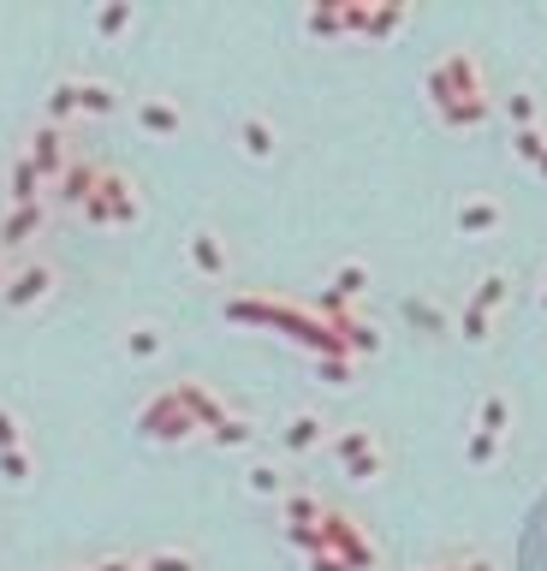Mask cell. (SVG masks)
<instances>
[{"instance_id":"obj_36","label":"cell","mask_w":547,"mask_h":571,"mask_svg":"<svg viewBox=\"0 0 547 571\" xmlns=\"http://www.w3.org/2000/svg\"><path fill=\"white\" fill-rule=\"evenodd\" d=\"M0 286H7V262H0Z\"/></svg>"},{"instance_id":"obj_35","label":"cell","mask_w":547,"mask_h":571,"mask_svg":"<svg viewBox=\"0 0 547 571\" xmlns=\"http://www.w3.org/2000/svg\"><path fill=\"white\" fill-rule=\"evenodd\" d=\"M536 173H541V179H547V155H541V161H536Z\"/></svg>"},{"instance_id":"obj_3","label":"cell","mask_w":547,"mask_h":571,"mask_svg":"<svg viewBox=\"0 0 547 571\" xmlns=\"http://www.w3.org/2000/svg\"><path fill=\"white\" fill-rule=\"evenodd\" d=\"M138 429L150 435V441H190V435H203V429H197V417H190V405L179 399V387L155 393V399L143 405Z\"/></svg>"},{"instance_id":"obj_30","label":"cell","mask_w":547,"mask_h":571,"mask_svg":"<svg viewBox=\"0 0 547 571\" xmlns=\"http://www.w3.org/2000/svg\"><path fill=\"white\" fill-rule=\"evenodd\" d=\"M464 459L477 464V471H482V464H494V459H500V435H470V441H464Z\"/></svg>"},{"instance_id":"obj_2","label":"cell","mask_w":547,"mask_h":571,"mask_svg":"<svg viewBox=\"0 0 547 571\" xmlns=\"http://www.w3.org/2000/svg\"><path fill=\"white\" fill-rule=\"evenodd\" d=\"M84 221H96V227H138V221H143L138 185H131L125 173H101L96 197L84 202Z\"/></svg>"},{"instance_id":"obj_21","label":"cell","mask_w":547,"mask_h":571,"mask_svg":"<svg viewBox=\"0 0 547 571\" xmlns=\"http://www.w3.org/2000/svg\"><path fill=\"white\" fill-rule=\"evenodd\" d=\"M500 108H506L512 131H536V125H541V101L529 96V90H512L506 101H500Z\"/></svg>"},{"instance_id":"obj_29","label":"cell","mask_w":547,"mask_h":571,"mask_svg":"<svg viewBox=\"0 0 547 571\" xmlns=\"http://www.w3.org/2000/svg\"><path fill=\"white\" fill-rule=\"evenodd\" d=\"M143 571H197V560H190L185 548H161V553L143 560Z\"/></svg>"},{"instance_id":"obj_13","label":"cell","mask_w":547,"mask_h":571,"mask_svg":"<svg viewBox=\"0 0 547 571\" xmlns=\"http://www.w3.org/2000/svg\"><path fill=\"white\" fill-rule=\"evenodd\" d=\"M280 441H286V452H316V447H328L333 435H328V422H321L316 411H298L286 429H280Z\"/></svg>"},{"instance_id":"obj_8","label":"cell","mask_w":547,"mask_h":571,"mask_svg":"<svg viewBox=\"0 0 547 571\" xmlns=\"http://www.w3.org/2000/svg\"><path fill=\"white\" fill-rule=\"evenodd\" d=\"M321 518H328V506H321L309 488H286V494H280V524H286V541L321 530Z\"/></svg>"},{"instance_id":"obj_18","label":"cell","mask_w":547,"mask_h":571,"mask_svg":"<svg viewBox=\"0 0 547 571\" xmlns=\"http://www.w3.org/2000/svg\"><path fill=\"white\" fill-rule=\"evenodd\" d=\"M161 345H167V340H161L155 321H138V328H125V358H131V363H155Z\"/></svg>"},{"instance_id":"obj_10","label":"cell","mask_w":547,"mask_h":571,"mask_svg":"<svg viewBox=\"0 0 547 571\" xmlns=\"http://www.w3.org/2000/svg\"><path fill=\"white\" fill-rule=\"evenodd\" d=\"M138 125L150 131V138H179V131H185V108L173 96H143L138 101Z\"/></svg>"},{"instance_id":"obj_31","label":"cell","mask_w":547,"mask_h":571,"mask_svg":"<svg viewBox=\"0 0 547 571\" xmlns=\"http://www.w3.org/2000/svg\"><path fill=\"white\" fill-rule=\"evenodd\" d=\"M488 328H494V316H482V310H470V304H464V316H458V333H464L470 345H482Z\"/></svg>"},{"instance_id":"obj_25","label":"cell","mask_w":547,"mask_h":571,"mask_svg":"<svg viewBox=\"0 0 547 571\" xmlns=\"http://www.w3.org/2000/svg\"><path fill=\"white\" fill-rule=\"evenodd\" d=\"M316 370L328 387H351L358 381V358H346V351H328V358H316Z\"/></svg>"},{"instance_id":"obj_9","label":"cell","mask_w":547,"mask_h":571,"mask_svg":"<svg viewBox=\"0 0 547 571\" xmlns=\"http://www.w3.org/2000/svg\"><path fill=\"white\" fill-rule=\"evenodd\" d=\"M500 221H506V209H500L494 197H464L452 209V227H458V239H488Z\"/></svg>"},{"instance_id":"obj_26","label":"cell","mask_w":547,"mask_h":571,"mask_svg":"<svg viewBox=\"0 0 547 571\" xmlns=\"http://www.w3.org/2000/svg\"><path fill=\"white\" fill-rule=\"evenodd\" d=\"M512 155L536 167V161L547 155V131H541V125H536V131H512Z\"/></svg>"},{"instance_id":"obj_7","label":"cell","mask_w":547,"mask_h":571,"mask_svg":"<svg viewBox=\"0 0 547 571\" xmlns=\"http://www.w3.org/2000/svg\"><path fill=\"white\" fill-rule=\"evenodd\" d=\"M24 161H31V167L42 173V179L48 185H61V173L72 167V138H66V125H36L31 131V143H24Z\"/></svg>"},{"instance_id":"obj_17","label":"cell","mask_w":547,"mask_h":571,"mask_svg":"<svg viewBox=\"0 0 547 571\" xmlns=\"http://www.w3.org/2000/svg\"><path fill=\"white\" fill-rule=\"evenodd\" d=\"M7 185H12V202H42V190H48V179L31 167L24 155H12V173H7Z\"/></svg>"},{"instance_id":"obj_11","label":"cell","mask_w":547,"mask_h":571,"mask_svg":"<svg viewBox=\"0 0 547 571\" xmlns=\"http://www.w3.org/2000/svg\"><path fill=\"white\" fill-rule=\"evenodd\" d=\"M185 256H190V268L209 274V281H220V274H227V244H220V232H209V227H197V232L185 239Z\"/></svg>"},{"instance_id":"obj_4","label":"cell","mask_w":547,"mask_h":571,"mask_svg":"<svg viewBox=\"0 0 547 571\" xmlns=\"http://www.w3.org/2000/svg\"><path fill=\"white\" fill-rule=\"evenodd\" d=\"M321 548L339 553L351 571H369V565H375V541H369V530L351 518V512H328V518H321Z\"/></svg>"},{"instance_id":"obj_20","label":"cell","mask_w":547,"mask_h":571,"mask_svg":"<svg viewBox=\"0 0 547 571\" xmlns=\"http://www.w3.org/2000/svg\"><path fill=\"white\" fill-rule=\"evenodd\" d=\"M506 422H512V399L506 393H488L477 405V435H506Z\"/></svg>"},{"instance_id":"obj_6","label":"cell","mask_w":547,"mask_h":571,"mask_svg":"<svg viewBox=\"0 0 547 571\" xmlns=\"http://www.w3.org/2000/svg\"><path fill=\"white\" fill-rule=\"evenodd\" d=\"M54 286H61V274H54L48 262H24V268L7 274V286H0V304H7V310H36V304L54 298Z\"/></svg>"},{"instance_id":"obj_14","label":"cell","mask_w":547,"mask_h":571,"mask_svg":"<svg viewBox=\"0 0 547 571\" xmlns=\"http://www.w3.org/2000/svg\"><path fill=\"white\" fill-rule=\"evenodd\" d=\"M96 185H101V167H96V161H72V167L61 173V185H54V190H61V197L66 202H78V209H84V202H90L96 197Z\"/></svg>"},{"instance_id":"obj_33","label":"cell","mask_w":547,"mask_h":571,"mask_svg":"<svg viewBox=\"0 0 547 571\" xmlns=\"http://www.w3.org/2000/svg\"><path fill=\"white\" fill-rule=\"evenodd\" d=\"M309 571H351V565L339 560V553H328V548H316V553H309Z\"/></svg>"},{"instance_id":"obj_24","label":"cell","mask_w":547,"mask_h":571,"mask_svg":"<svg viewBox=\"0 0 547 571\" xmlns=\"http://www.w3.org/2000/svg\"><path fill=\"white\" fill-rule=\"evenodd\" d=\"M244 488L256 494V501H274V494H286V476H280V464H250Z\"/></svg>"},{"instance_id":"obj_19","label":"cell","mask_w":547,"mask_h":571,"mask_svg":"<svg viewBox=\"0 0 547 571\" xmlns=\"http://www.w3.org/2000/svg\"><path fill=\"white\" fill-rule=\"evenodd\" d=\"M31 476H36L31 447H12V452H0V482H7V488H31Z\"/></svg>"},{"instance_id":"obj_15","label":"cell","mask_w":547,"mask_h":571,"mask_svg":"<svg viewBox=\"0 0 547 571\" xmlns=\"http://www.w3.org/2000/svg\"><path fill=\"white\" fill-rule=\"evenodd\" d=\"M239 150L250 155V161H269L274 150H280V138H274V125L262 120V113H250V120H239Z\"/></svg>"},{"instance_id":"obj_12","label":"cell","mask_w":547,"mask_h":571,"mask_svg":"<svg viewBox=\"0 0 547 571\" xmlns=\"http://www.w3.org/2000/svg\"><path fill=\"white\" fill-rule=\"evenodd\" d=\"M42 227H48V209H42V202H12L7 221H0V239H7V244H31Z\"/></svg>"},{"instance_id":"obj_23","label":"cell","mask_w":547,"mask_h":571,"mask_svg":"<svg viewBox=\"0 0 547 571\" xmlns=\"http://www.w3.org/2000/svg\"><path fill=\"white\" fill-rule=\"evenodd\" d=\"M488 113H494V101H488V96H470V101H458V108H440V120H447L452 131H470V125H482Z\"/></svg>"},{"instance_id":"obj_16","label":"cell","mask_w":547,"mask_h":571,"mask_svg":"<svg viewBox=\"0 0 547 571\" xmlns=\"http://www.w3.org/2000/svg\"><path fill=\"white\" fill-rule=\"evenodd\" d=\"M78 113H96V120H108V113H120V90L101 78H78Z\"/></svg>"},{"instance_id":"obj_28","label":"cell","mask_w":547,"mask_h":571,"mask_svg":"<svg viewBox=\"0 0 547 571\" xmlns=\"http://www.w3.org/2000/svg\"><path fill=\"white\" fill-rule=\"evenodd\" d=\"M209 441L227 447V452H232V447H250V422H244V417H227L220 429H209Z\"/></svg>"},{"instance_id":"obj_1","label":"cell","mask_w":547,"mask_h":571,"mask_svg":"<svg viewBox=\"0 0 547 571\" xmlns=\"http://www.w3.org/2000/svg\"><path fill=\"white\" fill-rule=\"evenodd\" d=\"M423 90H428V101H435V113L458 108V101H470V96H488L482 90V66L470 61V54H447V61H435V66H428V78H423Z\"/></svg>"},{"instance_id":"obj_38","label":"cell","mask_w":547,"mask_h":571,"mask_svg":"<svg viewBox=\"0 0 547 571\" xmlns=\"http://www.w3.org/2000/svg\"><path fill=\"white\" fill-rule=\"evenodd\" d=\"M138 571H143V565H138Z\"/></svg>"},{"instance_id":"obj_34","label":"cell","mask_w":547,"mask_h":571,"mask_svg":"<svg viewBox=\"0 0 547 571\" xmlns=\"http://www.w3.org/2000/svg\"><path fill=\"white\" fill-rule=\"evenodd\" d=\"M452 571H494V565H488V560H458Z\"/></svg>"},{"instance_id":"obj_37","label":"cell","mask_w":547,"mask_h":571,"mask_svg":"<svg viewBox=\"0 0 547 571\" xmlns=\"http://www.w3.org/2000/svg\"><path fill=\"white\" fill-rule=\"evenodd\" d=\"M66 571H90V565H66Z\"/></svg>"},{"instance_id":"obj_5","label":"cell","mask_w":547,"mask_h":571,"mask_svg":"<svg viewBox=\"0 0 547 571\" xmlns=\"http://www.w3.org/2000/svg\"><path fill=\"white\" fill-rule=\"evenodd\" d=\"M328 447H333V459L346 464L351 482H375L381 471H387V452H381V441L369 429H339Z\"/></svg>"},{"instance_id":"obj_27","label":"cell","mask_w":547,"mask_h":571,"mask_svg":"<svg viewBox=\"0 0 547 571\" xmlns=\"http://www.w3.org/2000/svg\"><path fill=\"white\" fill-rule=\"evenodd\" d=\"M131 19H138V12H131L125 0H120V7H101V12H96V31H101V36H125Z\"/></svg>"},{"instance_id":"obj_32","label":"cell","mask_w":547,"mask_h":571,"mask_svg":"<svg viewBox=\"0 0 547 571\" xmlns=\"http://www.w3.org/2000/svg\"><path fill=\"white\" fill-rule=\"evenodd\" d=\"M12 447H24V422L12 405H0V452H12Z\"/></svg>"},{"instance_id":"obj_22","label":"cell","mask_w":547,"mask_h":571,"mask_svg":"<svg viewBox=\"0 0 547 571\" xmlns=\"http://www.w3.org/2000/svg\"><path fill=\"white\" fill-rule=\"evenodd\" d=\"M506 292H512V281H506V274H482V281H477V292H470V310L494 316L500 304H506Z\"/></svg>"}]
</instances>
